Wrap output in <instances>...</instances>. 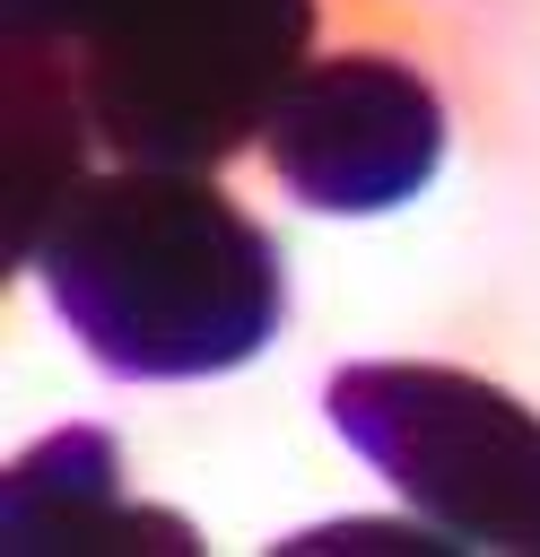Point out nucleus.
I'll return each instance as SVG.
<instances>
[{
    "instance_id": "obj_1",
    "label": "nucleus",
    "mask_w": 540,
    "mask_h": 557,
    "mask_svg": "<svg viewBox=\"0 0 540 557\" xmlns=\"http://www.w3.org/2000/svg\"><path fill=\"white\" fill-rule=\"evenodd\" d=\"M52 313L105 374L192 383L270 348L287 278L270 226L209 183V165L78 174L35 235Z\"/></svg>"
},
{
    "instance_id": "obj_4",
    "label": "nucleus",
    "mask_w": 540,
    "mask_h": 557,
    "mask_svg": "<svg viewBox=\"0 0 540 557\" xmlns=\"http://www.w3.org/2000/svg\"><path fill=\"white\" fill-rule=\"evenodd\" d=\"M261 148L305 209L366 218V209H401L409 191H427L444 157V104L392 52H331L296 70Z\"/></svg>"
},
{
    "instance_id": "obj_5",
    "label": "nucleus",
    "mask_w": 540,
    "mask_h": 557,
    "mask_svg": "<svg viewBox=\"0 0 540 557\" xmlns=\"http://www.w3.org/2000/svg\"><path fill=\"white\" fill-rule=\"evenodd\" d=\"M9 548H192V531L131 505L113 444L70 426L9 470Z\"/></svg>"
},
{
    "instance_id": "obj_2",
    "label": "nucleus",
    "mask_w": 540,
    "mask_h": 557,
    "mask_svg": "<svg viewBox=\"0 0 540 557\" xmlns=\"http://www.w3.org/2000/svg\"><path fill=\"white\" fill-rule=\"evenodd\" d=\"M314 44V0H78L70 78L131 165H226L270 131Z\"/></svg>"
},
{
    "instance_id": "obj_3",
    "label": "nucleus",
    "mask_w": 540,
    "mask_h": 557,
    "mask_svg": "<svg viewBox=\"0 0 540 557\" xmlns=\"http://www.w3.org/2000/svg\"><path fill=\"white\" fill-rule=\"evenodd\" d=\"M331 426L444 531L540 548V418L453 366H340Z\"/></svg>"
},
{
    "instance_id": "obj_6",
    "label": "nucleus",
    "mask_w": 540,
    "mask_h": 557,
    "mask_svg": "<svg viewBox=\"0 0 540 557\" xmlns=\"http://www.w3.org/2000/svg\"><path fill=\"white\" fill-rule=\"evenodd\" d=\"M70 9H78V0H9V35L61 44V35H70Z\"/></svg>"
}]
</instances>
